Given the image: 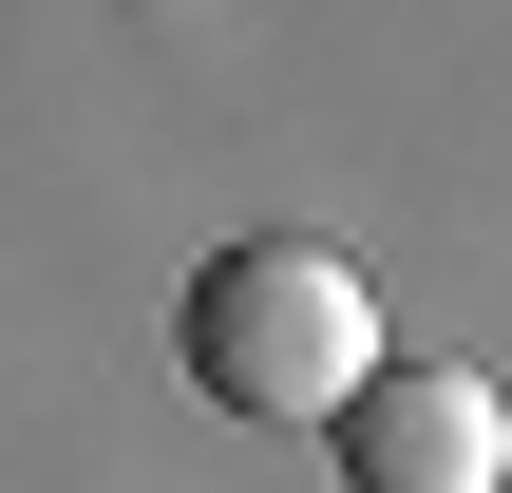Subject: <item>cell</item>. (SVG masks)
I'll list each match as a JSON object with an SVG mask.
<instances>
[{"label": "cell", "mask_w": 512, "mask_h": 493, "mask_svg": "<svg viewBox=\"0 0 512 493\" xmlns=\"http://www.w3.org/2000/svg\"><path fill=\"white\" fill-rule=\"evenodd\" d=\"M361 361H380V285H361L342 247L247 228V247L190 266V399L266 418V437H323V418L361 399Z\"/></svg>", "instance_id": "6da1fadb"}, {"label": "cell", "mask_w": 512, "mask_h": 493, "mask_svg": "<svg viewBox=\"0 0 512 493\" xmlns=\"http://www.w3.org/2000/svg\"><path fill=\"white\" fill-rule=\"evenodd\" d=\"M323 437H342V493H494L512 475V418L475 361H361V399Z\"/></svg>", "instance_id": "7a4b0ae2"}]
</instances>
